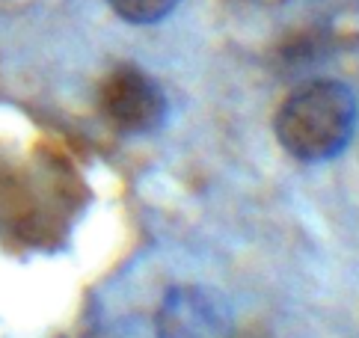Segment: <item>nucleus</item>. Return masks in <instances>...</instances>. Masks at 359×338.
I'll return each instance as SVG.
<instances>
[{"mask_svg": "<svg viewBox=\"0 0 359 338\" xmlns=\"http://www.w3.org/2000/svg\"><path fill=\"white\" fill-rule=\"evenodd\" d=\"M356 98L339 81H312L279 104L273 131L279 146L303 163H320L348 149L356 131Z\"/></svg>", "mask_w": 359, "mask_h": 338, "instance_id": "1", "label": "nucleus"}, {"mask_svg": "<svg viewBox=\"0 0 359 338\" xmlns=\"http://www.w3.org/2000/svg\"><path fill=\"white\" fill-rule=\"evenodd\" d=\"M101 113L125 134H149L166 119V95L146 72L125 66L101 86Z\"/></svg>", "mask_w": 359, "mask_h": 338, "instance_id": "2", "label": "nucleus"}, {"mask_svg": "<svg viewBox=\"0 0 359 338\" xmlns=\"http://www.w3.org/2000/svg\"><path fill=\"white\" fill-rule=\"evenodd\" d=\"M158 338H229L232 315L229 306L208 288L182 285L166 291L155 315Z\"/></svg>", "mask_w": 359, "mask_h": 338, "instance_id": "3", "label": "nucleus"}, {"mask_svg": "<svg viewBox=\"0 0 359 338\" xmlns=\"http://www.w3.org/2000/svg\"><path fill=\"white\" fill-rule=\"evenodd\" d=\"M110 9L128 24H158L178 6V0H107Z\"/></svg>", "mask_w": 359, "mask_h": 338, "instance_id": "4", "label": "nucleus"}]
</instances>
